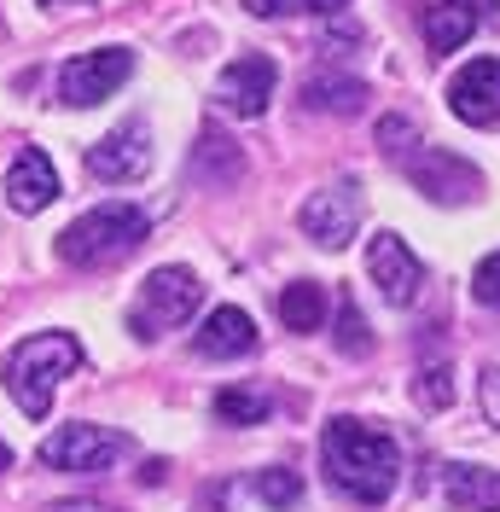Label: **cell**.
<instances>
[{"mask_svg":"<svg viewBox=\"0 0 500 512\" xmlns=\"http://www.w3.org/2000/svg\"><path fill=\"white\" fill-rule=\"evenodd\" d=\"M320 466H326V483L344 489L349 501L384 507L396 495V483H402V448H396L390 431L344 414L320 431Z\"/></svg>","mask_w":500,"mask_h":512,"instance_id":"1","label":"cell"},{"mask_svg":"<svg viewBox=\"0 0 500 512\" xmlns=\"http://www.w3.org/2000/svg\"><path fill=\"white\" fill-rule=\"evenodd\" d=\"M76 367H82V344L70 332H35V338L6 350L0 384H6V396L18 402L24 419H47L53 414V396H59V379H70Z\"/></svg>","mask_w":500,"mask_h":512,"instance_id":"2","label":"cell"},{"mask_svg":"<svg viewBox=\"0 0 500 512\" xmlns=\"http://www.w3.org/2000/svg\"><path fill=\"white\" fill-rule=\"evenodd\" d=\"M146 233H152L146 210L111 198V204L82 210V216L59 233V262H70V268H111V262H123L128 251H140Z\"/></svg>","mask_w":500,"mask_h":512,"instance_id":"3","label":"cell"},{"mask_svg":"<svg viewBox=\"0 0 500 512\" xmlns=\"http://www.w3.org/2000/svg\"><path fill=\"white\" fill-rule=\"evenodd\" d=\"M198 303H204V280L181 268V262H169V268H152L140 291H134V309H128V332L140 338V344H157L163 332H175V326H187L198 315Z\"/></svg>","mask_w":500,"mask_h":512,"instance_id":"4","label":"cell"},{"mask_svg":"<svg viewBox=\"0 0 500 512\" xmlns=\"http://www.w3.org/2000/svg\"><path fill=\"white\" fill-rule=\"evenodd\" d=\"M128 454H134V437H128V431L88 425V419L59 425L53 437H41V448H35V460H41L47 472H111Z\"/></svg>","mask_w":500,"mask_h":512,"instance_id":"5","label":"cell"},{"mask_svg":"<svg viewBox=\"0 0 500 512\" xmlns=\"http://www.w3.org/2000/svg\"><path fill=\"white\" fill-rule=\"evenodd\" d=\"M128 76H134V53L128 47H94V53H76L59 70V99L70 111H88V105H105Z\"/></svg>","mask_w":500,"mask_h":512,"instance_id":"6","label":"cell"},{"mask_svg":"<svg viewBox=\"0 0 500 512\" xmlns=\"http://www.w3.org/2000/svg\"><path fill=\"white\" fill-rule=\"evenodd\" d=\"M402 163H407V181L425 198H437V204H466V198L483 192V169L454 158V152H442V146H413Z\"/></svg>","mask_w":500,"mask_h":512,"instance_id":"7","label":"cell"},{"mask_svg":"<svg viewBox=\"0 0 500 512\" xmlns=\"http://www.w3.org/2000/svg\"><path fill=\"white\" fill-rule=\"evenodd\" d=\"M152 169V128L140 123H117L105 140L88 146V175L94 181H111V187H128V181H140Z\"/></svg>","mask_w":500,"mask_h":512,"instance_id":"8","label":"cell"},{"mask_svg":"<svg viewBox=\"0 0 500 512\" xmlns=\"http://www.w3.org/2000/svg\"><path fill=\"white\" fill-rule=\"evenodd\" d=\"M367 274L384 291V303H396V309H407L419 297V286H425V262L407 251L402 233H373L367 239Z\"/></svg>","mask_w":500,"mask_h":512,"instance_id":"9","label":"cell"},{"mask_svg":"<svg viewBox=\"0 0 500 512\" xmlns=\"http://www.w3.org/2000/svg\"><path fill=\"white\" fill-rule=\"evenodd\" d=\"M274 82H280V64L268 53H245V59H233L216 76V99H221V111H233V117H262L268 99H274Z\"/></svg>","mask_w":500,"mask_h":512,"instance_id":"10","label":"cell"},{"mask_svg":"<svg viewBox=\"0 0 500 512\" xmlns=\"http://www.w3.org/2000/svg\"><path fill=\"white\" fill-rule=\"evenodd\" d=\"M297 222H303V233H309L320 251H344L349 239H355V227H361V192L355 187L314 192L309 204L297 210Z\"/></svg>","mask_w":500,"mask_h":512,"instance_id":"11","label":"cell"},{"mask_svg":"<svg viewBox=\"0 0 500 512\" xmlns=\"http://www.w3.org/2000/svg\"><path fill=\"white\" fill-rule=\"evenodd\" d=\"M448 105L454 117L471 128H495L500 123V59H471L454 82H448Z\"/></svg>","mask_w":500,"mask_h":512,"instance_id":"12","label":"cell"},{"mask_svg":"<svg viewBox=\"0 0 500 512\" xmlns=\"http://www.w3.org/2000/svg\"><path fill=\"white\" fill-rule=\"evenodd\" d=\"M53 198H59V169H53V158H47L41 146L18 152L12 169H6V204H12L18 216H35V210H47Z\"/></svg>","mask_w":500,"mask_h":512,"instance_id":"13","label":"cell"},{"mask_svg":"<svg viewBox=\"0 0 500 512\" xmlns=\"http://www.w3.org/2000/svg\"><path fill=\"white\" fill-rule=\"evenodd\" d=\"M489 12H495V0H437V6L425 12V47H431V59L460 53L466 35L477 30Z\"/></svg>","mask_w":500,"mask_h":512,"instance_id":"14","label":"cell"},{"mask_svg":"<svg viewBox=\"0 0 500 512\" xmlns=\"http://www.w3.org/2000/svg\"><path fill=\"white\" fill-rule=\"evenodd\" d=\"M192 350L210 355V361H239V355L256 350V320H250L245 309H233V303H221V309L204 315L198 338H192Z\"/></svg>","mask_w":500,"mask_h":512,"instance_id":"15","label":"cell"},{"mask_svg":"<svg viewBox=\"0 0 500 512\" xmlns=\"http://www.w3.org/2000/svg\"><path fill=\"white\" fill-rule=\"evenodd\" d=\"M442 495L454 512H500V472L454 460V466H442Z\"/></svg>","mask_w":500,"mask_h":512,"instance_id":"16","label":"cell"},{"mask_svg":"<svg viewBox=\"0 0 500 512\" xmlns=\"http://www.w3.org/2000/svg\"><path fill=\"white\" fill-rule=\"evenodd\" d=\"M303 105L326 111V117H355L367 105V82L361 76H338V70H314L303 82Z\"/></svg>","mask_w":500,"mask_h":512,"instance_id":"17","label":"cell"},{"mask_svg":"<svg viewBox=\"0 0 500 512\" xmlns=\"http://www.w3.org/2000/svg\"><path fill=\"white\" fill-rule=\"evenodd\" d=\"M192 175H198L204 187H233V181L245 175L239 140H227L221 128H204V134H198V152H192Z\"/></svg>","mask_w":500,"mask_h":512,"instance_id":"18","label":"cell"},{"mask_svg":"<svg viewBox=\"0 0 500 512\" xmlns=\"http://www.w3.org/2000/svg\"><path fill=\"white\" fill-rule=\"evenodd\" d=\"M280 320L291 332H320V320H326V286L291 280V286L280 291Z\"/></svg>","mask_w":500,"mask_h":512,"instance_id":"19","label":"cell"},{"mask_svg":"<svg viewBox=\"0 0 500 512\" xmlns=\"http://www.w3.org/2000/svg\"><path fill=\"white\" fill-rule=\"evenodd\" d=\"M268 414H274V396L256 390V384H227V390H216V419L221 425H262Z\"/></svg>","mask_w":500,"mask_h":512,"instance_id":"20","label":"cell"},{"mask_svg":"<svg viewBox=\"0 0 500 512\" xmlns=\"http://www.w3.org/2000/svg\"><path fill=\"white\" fill-rule=\"evenodd\" d=\"M250 489H256V501H268V507H280V512H291L297 501H303V478H297V472H285V466L256 472V478H250Z\"/></svg>","mask_w":500,"mask_h":512,"instance_id":"21","label":"cell"},{"mask_svg":"<svg viewBox=\"0 0 500 512\" xmlns=\"http://www.w3.org/2000/svg\"><path fill=\"white\" fill-rule=\"evenodd\" d=\"M413 402H419L425 414H442V408L454 402V367H448V361L419 367V379H413Z\"/></svg>","mask_w":500,"mask_h":512,"instance_id":"22","label":"cell"},{"mask_svg":"<svg viewBox=\"0 0 500 512\" xmlns=\"http://www.w3.org/2000/svg\"><path fill=\"white\" fill-rule=\"evenodd\" d=\"M338 350L344 355H367L373 350V332H367V320H361V309H355V297H338Z\"/></svg>","mask_w":500,"mask_h":512,"instance_id":"23","label":"cell"},{"mask_svg":"<svg viewBox=\"0 0 500 512\" xmlns=\"http://www.w3.org/2000/svg\"><path fill=\"white\" fill-rule=\"evenodd\" d=\"M471 297L483 303V309H500V251H489L477 262V274H471Z\"/></svg>","mask_w":500,"mask_h":512,"instance_id":"24","label":"cell"},{"mask_svg":"<svg viewBox=\"0 0 500 512\" xmlns=\"http://www.w3.org/2000/svg\"><path fill=\"white\" fill-rule=\"evenodd\" d=\"M378 146H384L390 158H407V152L419 146V128L407 123V117H384V123H378Z\"/></svg>","mask_w":500,"mask_h":512,"instance_id":"25","label":"cell"},{"mask_svg":"<svg viewBox=\"0 0 500 512\" xmlns=\"http://www.w3.org/2000/svg\"><path fill=\"white\" fill-rule=\"evenodd\" d=\"M477 408H483V419L500 431V367H489V373L477 379Z\"/></svg>","mask_w":500,"mask_h":512,"instance_id":"26","label":"cell"},{"mask_svg":"<svg viewBox=\"0 0 500 512\" xmlns=\"http://www.w3.org/2000/svg\"><path fill=\"white\" fill-rule=\"evenodd\" d=\"M245 12H256V18H291V12H303V0H245Z\"/></svg>","mask_w":500,"mask_h":512,"instance_id":"27","label":"cell"},{"mask_svg":"<svg viewBox=\"0 0 500 512\" xmlns=\"http://www.w3.org/2000/svg\"><path fill=\"white\" fill-rule=\"evenodd\" d=\"M349 41H361V30H355V24H338V18H332V24H326V47H349Z\"/></svg>","mask_w":500,"mask_h":512,"instance_id":"28","label":"cell"},{"mask_svg":"<svg viewBox=\"0 0 500 512\" xmlns=\"http://www.w3.org/2000/svg\"><path fill=\"white\" fill-rule=\"evenodd\" d=\"M47 512H111L105 501H53Z\"/></svg>","mask_w":500,"mask_h":512,"instance_id":"29","label":"cell"},{"mask_svg":"<svg viewBox=\"0 0 500 512\" xmlns=\"http://www.w3.org/2000/svg\"><path fill=\"white\" fill-rule=\"evenodd\" d=\"M349 0H303V12H326V18H338Z\"/></svg>","mask_w":500,"mask_h":512,"instance_id":"30","label":"cell"},{"mask_svg":"<svg viewBox=\"0 0 500 512\" xmlns=\"http://www.w3.org/2000/svg\"><path fill=\"white\" fill-rule=\"evenodd\" d=\"M6 466H12V448L0 443V472H6Z\"/></svg>","mask_w":500,"mask_h":512,"instance_id":"31","label":"cell"},{"mask_svg":"<svg viewBox=\"0 0 500 512\" xmlns=\"http://www.w3.org/2000/svg\"><path fill=\"white\" fill-rule=\"evenodd\" d=\"M41 6H70V0H41Z\"/></svg>","mask_w":500,"mask_h":512,"instance_id":"32","label":"cell"}]
</instances>
